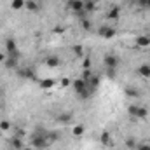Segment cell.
Returning <instances> with one entry per match:
<instances>
[{
    "mask_svg": "<svg viewBox=\"0 0 150 150\" xmlns=\"http://www.w3.org/2000/svg\"><path fill=\"white\" fill-rule=\"evenodd\" d=\"M32 147L33 149H47L49 147V143H47V133L45 131H40L38 129L37 133H33V136H32Z\"/></svg>",
    "mask_w": 150,
    "mask_h": 150,
    "instance_id": "obj_1",
    "label": "cell"
},
{
    "mask_svg": "<svg viewBox=\"0 0 150 150\" xmlns=\"http://www.w3.org/2000/svg\"><path fill=\"white\" fill-rule=\"evenodd\" d=\"M5 52H7V56H16V58H19V49H18L16 40H12V38H7V40H5Z\"/></svg>",
    "mask_w": 150,
    "mask_h": 150,
    "instance_id": "obj_2",
    "label": "cell"
},
{
    "mask_svg": "<svg viewBox=\"0 0 150 150\" xmlns=\"http://www.w3.org/2000/svg\"><path fill=\"white\" fill-rule=\"evenodd\" d=\"M103 65H105V68H117L119 67V58L113 56V54H107L103 58Z\"/></svg>",
    "mask_w": 150,
    "mask_h": 150,
    "instance_id": "obj_3",
    "label": "cell"
},
{
    "mask_svg": "<svg viewBox=\"0 0 150 150\" xmlns=\"http://www.w3.org/2000/svg\"><path fill=\"white\" fill-rule=\"evenodd\" d=\"M72 87L75 89V93L79 94V93H82V91L87 87V82H86L84 79H80V77H79V79H75L74 82H72Z\"/></svg>",
    "mask_w": 150,
    "mask_h": 150,
    "instance_id": "obj_4",
    "label": "cell"
},
{
    "mask_svg": "<svg viewBox=\"0 0 150 150\" xmlns=\"http://www.w3.org/2000/svg\"><path fill=\"white\" fill-rule=\"evenodd\" d=\"M4 63H5V68L14 70V68H18V67H19V58H16V56H7Z\"/></svg>",
    "mask_w": 150,
    "mask_h": 150,
    "instance_id": "obj_5",
    "label": "cell"
},
{
    "mask_svg": "<svg viewBox=\"0 0 150 150\" xmlns=\"http://www.w3.org/2000/svg\"><path fill=\"white\" fill-rule=\"evenodd\" d=\"M68 7L74 14H77V12L84 11V0H72V2H68Z\"/></svg>",
    "mask_w": 150,
    "mask_h": 150,
    "instance_id": "obj_6",
    "label": "cell"
},
{
    "mask_svg": "<svg viewBox=\"0 0 150 150\" xmlns=\"http://www.w3.org/2000/svg\"><path fill=\"white\" fill-rule=\"evenodd\" d=\"M11 147H12V150H23V149H25L23 138H19V136H14V138L11 140Z\"/></svg>",
    "mask_w": 150,
    "mask_h": 150,
    "instance_id": "obj_7",
    "label": "cell"
},
{
    "mask_svg": "<svg viewBox=\"0 0 150 150\" xmlns=\"http://www.w3.org/2000/svg\"><path fill=\"white\" fill-rule=\"evenodd\" d=\"M113 33H115V30L110 28V26H101V28H100V35H101V37H105V38L113 37Z\"/></svg>",
    "mask_w": 150,
    "mask_h": 150,
    "instance_id": "obj_8",
    "label": "cell"
},
{
    "mask_svg": "<svg viewBox=\"0 0 150 150\" xmlns=\"http://www.w3.org/2000/svg\"><path fill=\"white\" fill-rule=\"evenodd\" d=\"M45 65H47L49 68H56V67H59V58L49 56V58H45Z\"/></svg>",
    "mask_w": 150,
    "mask_h": 150,
    "instance_id": "obj_9",
    "label": "cell"
},
{
    "mask_svg": "<svg viewBox=\"0 0 150 150\" xmlns=\"http://www.w3.org/2000/svg\"><path fill=\"white\" fill-rule=\"evenodd\" d=\"M84 11L86 12L96 11V0H84Z\"/></svg>",
    "mask_w": 150,
    "mask_h": 150,
    "instance_id": "obj_10",
    "label": "cell"
},
{
    "mask_svg": "<svg viewBox=\"0 0 150 150\" xmlns=\"http://www.w3.org/2000/svg\"><path fill=\"white\" fill-rule=\"evenodd\" d=\"M138 74L142 77H145V79H150V65H142L138 68Z\"/></svg>",
    "mask_w": 150,
    "mask_h": 150,
    "instance_id": "obj_11",
    "label": "cell"
},
{
    "mask_svg": "<svg viewBox=\"0 0 150 150\" xmlns=\"http://www.w3.org/2000/svg\"><path fill=\"white\" fill-rule=\"evenodd\" d=\"M25 7H26L28 11H38V9H40L37 0H26V2H25Z\"/></svg>",
    "mask_w": 150,
    "mask_h": 150,
    "instance_id": "obj_12",
    "label": "cell"
},
{
    "mask_svg": "<svg viewBox=\"0 0 150 150\" xmlns=\"http://www.w3.org/2000/svg\"><path fill=\"white\" fill-rule=\"evenodd\" d=\"M136 45H138V47H145V45H150V37H145V35L138 37V40H136Z\"/></svg>",
    "mask_w": 150,
    "mask_h": 150,
    "instance_id": "obj_13",
    "label": "cell"
},
{
    "mask_svg": "<svg viewBox=\"0 0 150 150\" xmlns=\"http://www.w3.org/2000/svg\"><path fill=\"white\" fill-rule=\"evenodd\" d=\"M18 74H19V77H25V79H33V72L30 68H23V70L18 68Z\"/></svg>",
    "mask_w": 150,
    "mask_h": 150,
    "instance_id": "obj_14",
    "label": "cell"
},
{
    "mask_svg": "<svg viewBox=\"0 0 150 150\" xmlns=\"http://www.w3.org/2000/svg\"><path fill=\"white\" fill-rule=\"evenodd\" d=\"M119 14H120V9L115 5V7H112V11L108 12V16H107V18H108V19H119Z\"/></svg>",
    "mask_w": 150,
    "mask_h": 150,
    "instance_id": "obj_15",
    "label": "cell"
},
{
    "mask_svg": "<svg viewBox=\"0 0 150 150\" xmlns=\"http://www.w3.org/2000/svg\"><path fill=\"white\" fill-rule=\"evenodd\" d=\"M87 84H89L91 87H94V89H98V86H100V77H98V75H94V74H93V77L89 79V82H87Z\"/></svg>",
    "mask_w": 150,
    "mask_h": 150,
    "instance_id": "obj_16",
    "label": "cell"
},
{
    "mask_svg": "<svg viewBox=\"0 0 150 150\" xmlns=\"http://www.w3.org/2000/svg\"><path fill=\"white\" fill-rule=\"evenodd\" d=\"M149 115V110L145 107H138V113H136V119H147Z\"/></svg>",
    "mask_w": 150,
    "mask_h": 150,
    "instance_id": "obj_17",
    "label": "cell"
},
{
    "mask_svg": "<svg viewBox=\"0 0 150 150\" xmlns=\"http://www.w3.org/2000/svg\"><path fill=\"white\" fill-rule=\"evenodd\" d=\"M126 94L131 96V98H138L140 96V93L136 91V87H126Z\"/></svg>",
    "mask_w": 150,
    "mask_h": 150,
    "instance_id": "obj_18",
    "label": "cell"
},
{
    "mask_svg": "<svg viewBox=\"0 0 150 150\" xmlns=\"http://www.w3.org/2000/svg\"><path fill=\"white\" fill-rule=\"evenodd\" d=\"M58 120L63 122V124H65V122H70V120H72V113H59Z\"/></svg>",
    "mask_w": 150,
    "mask_h": 150,
    "instance_id": "obj_19",
    "label": "cell"
},
{
    "mask_svg": "<svg viewBox=\"0 0 150 150\" xmlns=\"http://www.w3.org/2000/svg\"><path fill=\"white\" fill-rule=\"evenodd\" d=\"M127 112H129V115H131V117H134V119H136V113H138V105H129V107H127Z\"/></svg>",
    "mask_w": 150,
    "mask_h": 150,
    "instance_id": "obj_20",
    "label": "cell"
},
{
    "mask_svg": "<svg viewBox=\"0 0 150 150\" xmlns=\"http://www.w3.org/2000/svg\"><path fill=\"white\" fill-rule=\"evenodd\" d=\"M54 86V80H42L40 82V87L42 89H49V87H52Z\"/></svg>",
    "mask_w": 150,
    "mask_h": 150,
    "instance_id": "obj_21",
    "label": "cell"
},
{
    "mask_svg": "<svg viewBox=\"0 0 150 150\" xmlns=\"http://www.w3.org/2000/svg\"><path fill=\"white\" fill-rule=\"evenodd\" d=\"M25 7V0H12V9H23Z\"/></svg>",
    "mask_w": 150,
    "mask_h": 150,
    "instance_id": "obj_22",
    "label": "cell"
},
{
    "mask_svg": "<svg viewBox=\"0 0 150 150\" xmlns=\"http://www.w3.org/2000/svg\"><path fill=\"white\" fill-rule=\"evenodd\" d=\"M91 77H93V72H91V70H84V72H82V77H80V79H84L86 82H89V79H91Z\"/></svg>",
    "mask_w": 150,
    "mask_h": 150,
    "instance_id": "obj_23",
    "label": "cell"
},
{
    "mask_svg": "<svg viewBox=\"0 0 150 150\" xmlns=\"http://www.w3.org/2000/svg\"><path fill=\"white\" fill-rule=\"evenodd\" d=\"M72 133H74V136H80V134L84 133V127H82V126H75Z\"/></svg>",
    "mask_w": 150,
    "mask_h": 150,
    "instance_id": "obj_24",
    "label": "cell"
},
{
    "mask_svg": "<svg viewBox=\"0 0 150 150\" xmlns=\"http://www.w3.org/2000/svg\"><path fill=\"white\" fill-rule=\"evenodd\" d=\"M0 129H2V131H9V129H11V124H9L7 120H2V122H0Z\"/></svg>",
    "mask_w": 150,
    "mask_h": 150,
    "instance_id": "obj_25",
    "label": "cell"
},
{
    "mask_svg": "<svg viewBox=\"0 0 150 150\" xmlns=\"http://www.w3.org/2000/svg\"><path fill=\"white\" fill-rule=\"evenodd\" d=\"M126 145H127V149H136V147H138L136 140H133V138H131V140H127V142H126Z\"/></svg>",
    "mask_w": 150,
    "mask_h": 150,
    "instance_id": "obj_26",
    "label": "cell"
},
{
    "mask_svg": "<svg viewBox=\"0 0 150 150\" xmlns=\"http://www.w3.org/2000/svg\"><path fill=\"white\" fill-rule=\"evenodd\" d=\"M82 21V26L86 28V30H93V25H91V21H87V19H80Z\"/></svg>",
    "mask_w": 150,
    "mask_h": 150,
    "instance_id": "obj_27",
    "label": "cell"
},
{
    "mask_svg": "<svg viewBox=\"0 0 150 150\" xmlns=\"http://www.w3.org/2000/svg\"><path fill=\"white\" fill-rule=\"evenodd\" d=\"M105 70H107V75H108L110 79H113L115 74H117V68H105Z\"/></svg>",
    "mask_w": 150,
    "mask_h": 150,
    "instance_id": "obj_28",
    "label": "cell"
},
{
    "mask_svg": "<svg viewBox=\"0 0 150 150\" xmlns=\"http://www.w3.org/2000/svg\"><path fill=\"white\" fill-rule=\"evenodd\" d=\"M136 150H150V143H138Z\"/></svg>",
    "mask_w": 150,
    "mask_h": 150,
    "instance_id": "obj_29",
    "label": "cell"
},
{
    "mask_svg": "<svg viewBox=\"0 0 150 150\" xmlns=\"http://www.w3.org/2000/svg\"><path fill=\"white\" fill-rule=\"evenodd\" d=\"M101 142H103L105 145H108V142H110V136H108V133H103V134H101Z\"/></svg>",
    "mask_w": 150,
    "mask_h": 150,
    "instance_id": "obj_30",
    "label": "cell"
},
{
    "mask_svg": "<svg viewBox=\"0 0 150 150\" xmlns=\"http://www.w3.org/2000/svg\"><path fill=\"white\" fill-rule=\"evenodd\" d=\"M16 136L23 138V136H25V131H23V129H16Z\"/></svg>",
    "mask_w": 150,
    "mask_h": 150,
    "instance_id": "obj_31",
    "label": "cell"
},
{
    "mask_svg": "<svg viewBox=\"0 0 150 150\" xmlns=\"http://www.w3.org/2000/svg\"><path fill=\"white\" fill-rule=\"evenodd\" d=\"M74 52H75V54H80V52H82V47H80V45H75V47H74Z\"/></svg>",
    "mask_w": 150,
    "mask_h": 150,
    "instance_id": "obj_32",
    "label": "cell"
},
{
    "mask_svg": "<svg viewBox=\"0 0 150 150\" xmlns=\"http://www.w3.org/2000/svg\"><path fill=\"white\" fill-rule=\"evenodd\" d=\"M5 58H7V54H0V63H2V61H5Z\"/></svg>",
    "mask_w": 150,
    "mask_h": 150,
    "instance_id": "obj_33",
    "label": "cell"
},
{
    "mask_svg": "<svg viewBox=\"0 0 150 150\" xmlns=\"http://www.w3.org/2000/svg\"><path fill=\"white\" fill-rule=\"evenodd\" d=\"M23 150H33V147L30 145V147H25V149H23Z\"/></svg>",
    "mask_w": 150,
    "mask_h": 150,
    "instance_id": "obj_34",
    "label": "cell"
},
{
    "mask_svg": "<svg viewBox=\"0 0 150 150\" xmlns=\"http://www.w3.org/2000/svg\"><path fill=\"white\" fill-rule=\"evenodd\" d=\"M68 2H72V0H68Z\"/></svg>",
    "mask_w": 150,
    "mask_h": 150,
    "instance_id": "obj_35",
    "label": "cell"
}]
</instances>
